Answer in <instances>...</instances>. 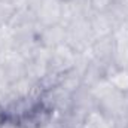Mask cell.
I'll return each instance as SVG.
<instances>
[{
	"label": "cell",
	"mask_w": 128,
	"mask_h": 128,
	"mask_svg": "<svg viewBox=\"0 0 128 128\" xmlns=\"http://www.w3.org/2000/svg\"><path fill=\"white\" fill-rule=\"evenodd\" d=\"M8 27L10 28L14 36L15 49L39 42V33L42 26L37 22L34 12H32L30 9L16 10Z\"/></svg>",
	"instance_id": "1"
},
{
	"label": "cell",
	"mask_w": 128,
	"mask_h": 128,
	"mask_svg": "<svg viewBox=\"0 0 128 128\" xmlns=\"http://www.w3.org/2000/svg\"><path fill=\"white\" fill-rule=\"evenodd\" d=\"M66 28H67V45H70L78 54L90 51L96 37L92 34L88 18H82V20L70 24Z\"/></svg>",
	"instance_id": "2"
},
{
	"label": "cell",
	"mask_w": 128,
	"mask_h": 128,
	"mask_svg": "<svg viewBox=\"0 0 128 128\" xmlns=\"http://www.w3.org/2000/svg\"><path fill=\"white\" fill-rule=\"evenodd\" d=\"M79 54L67 43H63L51 51L49 58V70L52 74H63L66 72L76 67Z\"/></svg>",
	"instance_id": "3"
},
{
	"label": "cell",
	"mask_w": 128,
	"mask_h": 128,
	"mask_svg": "<svg viewBox=\"0 0 128 128\" xmlns=\"http://www.w3.org/2000/svg\"><path fill=\"white\" fill-rule=\"evenodd\" d=\"M0 68L4 72L8 80L12 84L26 76V58L16 51H8L0 54Z\"/></svg>",
	"instance_id": "4"
},
{
	"label": "cell",
	"mask_w": 128,
	"mask_h": 128,
	"mask_svg": "<svg viewBox=\"0 0 128 128\" xmlns=\"http://www.w3.org/2000/svg\"><path fill=\"white\" fill-rule=\"evenodd\" d=\"M115 51H116V42H115L113 36H109V37L96 39L88 52L94 61L104 66L106 68H109L110 66H113Z\"/></svg>",
	"instance_id": "5"
},
{
	"label": "cell",
	"mask_w": 128,
	"mask_h": 128,
	"mask_svg": "<svg viewBox=\"0 0 128 128\" xmlns=\"http://www.w3.org/2000/svg\"><path fill=\"white\" fill-rule=\"evenodd\" d=\"M63 0H43L34 10V16L42 27L61 24Z\"/></svg>",
	"instance_id": "6"
},
{
	"label": "cell",
	"mask_w": 128,
	"mask_h": 128,
	"mask_svg": "<svg viewBox=\"0 0 128 128\" xmlns=\"http://www.w3.org/2000/svg\"><path fill=\"white\" fill-rule=\"evenodd\" d=\"M91 9L86 3V0H63V9H61V24L64 27H68L70 24L88 18L91 15Z\"/></svg>",
	"instance_id": "7"
},
{
	"label": "cell",
	"mask_w": 128,
	"mask_h": 128,
	"mask_svg": "<svg viewBox=\"0 0 128 128\" xmlns=\"http://www.w3.org/2000/svg\"><path fill=\"white\" fill-rule=\"evenodd\" d=\"M88 20H90V26L96 39L109 37L115 32L116 22L109 12H92L88 16Z\"/></svg>",
	"instance_id": "8"
},
{
	"label": "cell",
	"mask_w": 128,
	"mask_h": 128,
	"mask_svg": "<svg viewBox=\"0 0 128 128\" xmlns=\"http://www.w3.org/2000/svg\"><path fill=\"white\" fill-rule=\"evenodd\" d=\"M39 43L49 49H54L63 43H67V28L63 24L42 27L39 33Z\"/></svg>",
	"instance_id": "9"
},
{
	"label": "cell",
	"mask_w": 128,
	"mask_h": 128,
	"mask_svg": "<svg viewBox=\"0 0 128 128\" xmlns=\"http://www.w3.org/2000/svg\"><path fill=\"white\" fill-rule=\"evenodd\" d=\"M96 107H97V103L88 88L82 86L74 94H72V110H74V112L85 116L88 112H91Z\"/></svg>",
	"instance_id": "10"
},
{
	"label": "cell",
	"mask_w": 128,
	"mask_h": 128,
	"mask_svg": "<svg viewBox=\"0 0 128 128\" xmlns=\"http://www.w3.org/2000/svg\"><path fill=\"white\" fill-rule=\"evenodd\" d=\"M106 67L101 66L100 63L94 61L92 58L90 60V63L85 66V68L82 70V85L85 88H92L94 85H97L101 79L106 78Z\"/></svg>",
	"instance_id": "11"
},
{
	"label": "cell",
	"mask_w": 128,
	"mask_h": 128,
	"mask_svg": "<svg viewBox=\"0 0 128 128\" xmlns=\"http://www.w3.org/2000/svg\"><path fill=\"white\" fill-rule=\"evenodd\" d=\"M82 128H115V124L107 115H104L98 107H96L85 115Z\"/></svg>",
	"instance_id": "12"
},
{
	"label": "cell",
	"mask_w": 128,
	"mask_h": 128,
	"mask_svg": "<svg viewBox=\"0 0 128 128\" xmlns=\"http://www.w3.org/2000/svg\"><path fill=\"white\" fill-rule=\"evenodd\" d=\"M58 86H61L68 94H74L79 88L84 86L82 85V73L78 68H72V70L63 73V74H60Z\"/></svg>",
	"instance_id": "13"
},
{
	"label": "cell",
	"mask_w": 128,
	"mask_h": 128,
	"mask_svg": "<svg viewBox=\"0 0 128 128\" xmlns=\"http://www.w3.org/2000/svg\"><path fill=\"white\" fill-rule=\"evenodd\" d=\"M106 78L118 91H121L124 94L128 92V70L127 68L110 66L106 70Z\"/></svg>",
	"instance_id": "14"
},
{
	"label": "cell",
	"mask_w": 128,
	"mask_h": 128,
	"mask_svg": "<svg viewBox=\"0 0 128 128\" xmlns=\"http://www.w3.org/2000/svg\"><path fill=\"white\" fill-rule=\"evenodd\" d=\"M15 49V40L8 26H0V54Z\"/></svg>",
	"instance_id": "15"
},
{
	"label": "cell",
	"mask_w": 128,
	"mask_h": 128,
	"mask_svg": "<svg viewBox=\"0 0 128 128\" xmlns=\"http://www.w3.org/2000/svg\"><path fill=\"white\" fill-rule=\"evenodd\" d=\"M16 9L10 2H0V26H9Z\"/></svg>",
	"instance_id": "16"
},
{
	"label": "cell",
	"mask_w": 128,
	"mask_h": 128,
	"mask_svg": "<svg viewBox=\"0 0 128 128\" xmlns=\"http://www.w3.org/2000/svg\"><path fill=\"white\" fill-rule=\"evenodd\" d=\"M116 0H86L91 12H109Z\"/></svg>",
	"instance_id": "17"
},
{
	"label": "cell",
	"mask_w": 128,
	"mask_h": 128,
	"mask_svg": "<svg viewBox=\"0 0 128 128\" xmlns=\"http://www.w3.org/2000/svg\"><path fill=\"white\" fill-rule=\"evenodd\" d=\"M36 128H63V125H61V122H60V119H58V118L52 116V118L46 119L45 122L39 124Z\"/></svg>",
	"instance_id": "18"
},
{
	"label": "cell",
	"mask_w": 128,
	"mask_h": 128,
	"mask_svg": "<svg viewBox=\"0 0 128 128\" xmlns=\"http://www.w3.org/2000/svg\"><path fill=\"white\" fill-rule=\"evenodd\" d=\"M32 0H12V4L15 6L16 10H24V9H28Z\"/></svg>",
	"instance_id": "19"
},
{
	"label": "cell",
	"mask_w": 128,
	"mask_h": 128,
	"mask_svg": "<svg viewBox=\"0 0 128 128\" xmlns=\"http://www.w3.org/2000/svg\"><path fill=\"white\" fill-rule=\"evenodd\" d=\"M2 128H26L21 122H18V121H12V119H4L3 121V125Z\"/></svg>",
	"instance_id": "20"
},
{
	"label": "cell",
	"mask_w": 128,
	"mask_h": 128,
	"mask_svg": "<svg viewBox=\"0 0 128 128\" xmlns=\"http://www.w3.org/2000/svg\"><path fill=\"white\" fill-rule=\"evenodd\" d=\"M124 68H127L128 70V60H127V63H125V66H124Z\"/></svg>",
	"instance_id": "21"
}]
</instances>
